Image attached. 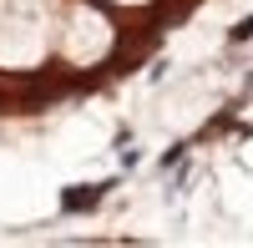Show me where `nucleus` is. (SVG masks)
Returning a JSON list of instances; mask_svg holds the SVG:
<instances>
[{"label":"nucleus","mask_w":253,"mask_h":248,"mask_svg":"<svg viewBox=\"0 0 253 248\" xmlns=\"http://www.w3.org/2000/svg\"><path fill=\"white\" fill-rule=\"evenodd\" d=\"M107 188H117V182H76V188H61V213H96Z\"/></svg>","instance_id":"1"},{"label":"nucleus","mask_w":253,"mask_h":248,"mask_svg":"<svg viewBox=\"0 0 253 248\" xmlns=\"http://www.w3.org/2000/svg\"><path fill=\"white\" fill-rule=\"evenodd\" d=\"M157 36H162V26H157V20H147V31H142V41H137V51H147ZM132 61H137V56H126V41H122V46H117L107 61H101V71H132Z\"/></svg>","instance_id":"2"},{"label":"nucleus","mask_w":253,"mask_h":248,"mask_svg":"<svg viewBox=\"0 0 253 248\" xmlns=\"http://www.w3.org/2000/svg\"><path fill=\"white\" fill-rule=\"evenodd\" d=\"M182 157H187V142H172V147L157 157V167H162V172H167V167H182Z\"/></svg>","instance_id":"3"},{"label":"nucleus","mask_w":253,"mask_h":248,"mask_svg":"<svg viewBox=\"0 0 253 248\" xmlns=\"http://www.w3.org/2000/svg\"><path fill=\"white\" fill-rule=\"evenodd\" d=\"M228 41H233V46H243V41H253V15H248V20H238V26L228 31Z\"/></svg>","instance_id":"4"}]
</instances>
